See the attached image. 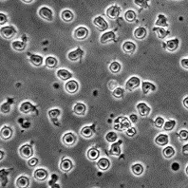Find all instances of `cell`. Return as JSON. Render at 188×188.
Here are the masks:
<instances>
[{"instance_id":"9c48e42d","label":"cell","mask_w":188,"mask_h":188,"mask_svg":"<svg viewBox=\"0 0 188 188\" xmlns=\"http://www.w3.org/2000/svg\"><path fill=\"white\" fill-rule=\"evenodd\" d=\"M78 87H79L78 83L76 81H73V80L69 81L65 86V89L69 93H75L78 90Z\"/></svg>"},{"instance_id":"8d00e7d4","label":"cell","mask_w":188,"mask_h":188,"mask_svg":"<svg viewBox=\"0 0 188 188\" xmlns=\"http://www.w3.org/2000/svg\"><path fill=\"white\" fill-rule=\"evenodd\" d=\"M124 18L128 22H133L136 19V14L133 10H127L124 15Z\"/></svg>"},{"instance_id":"1f68e13d","label":"cell","mask_w":188,"mask_h":188,"mask_svg":"<svg viewBox=\"0 0 188 188\" xmlns=\"http://www.w3.org/2000/svg\"><path fill=\"white\" fill-rule=\"evenodd\" d=\"M131 170L134 175H136V176H140V175H142L144 172V167L140 164H136L131 167Z\"/></svg>"},{"instance_id":"ba28073f","label":"cell","mask_w":188,"mask_h":188,"mask_svg":"<svg viewBox=\"0 0 188 188\" xmlns=\"http://www.w3.org/2000/svg\"><path fill=\"white\" fill-rule=\"evenodd\" d=\"M39 15L48 21H52V11L51 10V9H48L47 7H43L39 10Z\"/></svg>"},{"instance_id":"f5cc1de1","label":"cell","mask_w":188,"mask_h":188,"mask_svg":"<svg viewBox=\"0 0 188 188\" xmlns=\"http://www.w3.org/2000/svg\"><path fill=\"white\" fill-rule=\"evenodd\" d=\"M187 63H188V59L187 58H185V59H182V66L184 68V69H188V65H187Z\"/></svg>"},{"instance_id":"e575fe53","label":"cell","mask_w":188,"mask_h":188,"mask_svg":"<svg viewBox=\"0 0 188 188\" xmlns=\"http://www.w3.org/2000/svg\"><path fill=\"white\" fill-rule=\"evenodd\" d=\"M46 66L48 68H51V69L56 67L57 66V60L54 57H48L46 59Z\"/></svg>"},{"instance_id":"ee69618b","label":"cell","mask_w":188,"mask_h":188,"mask_svg":"<svg viewBox=\"0 0 188 188\" xmlns=\"http://www.w3.org/2000/svg\"><path fill=\"white\" fill-rule=\"evenodd\" d=\"M165 123V120L162 119L161 117H158L155 120V125L157 127H162V125Z\"/></svg>"},{"instance_id":"db71d44e","label":"cell","mask_w":188,"mask_h":188,"mask_svg":"<svg viewBox=\"0 0 188 188\" xmlns=\"http://www.w3.org/2000/svg\"><path fill=\"white\" fill-rule=\"evenodd\" d=\"M130 120H131V122H132V123H136V122H137V120H138V118H137V116H136V115L132 114V115H130Z\"/></svg>"},{"instance_id":"60d3db41","label":"cell","mask_w":188,"mask_h":188,"mask_svg":"<svg viewBox=\"0 0 188 188\" xmlns=\"http://www.w3.org/2000/svg\"><path fill=\"white\" fill-rule=\"evenodd\" d=\"M106 140L109 143H113L117 140V134L115 132H108L106 136Z\"/></svg>"},{"instance_id":"7bdbcfd3","label":"cell","mask_w":188,"mask_h":188,"mask_svg":"<svg viewBox=\"0 0 188 188\" xmlns=\"http://www.w3.org/2000/svg\"><path fill=\"white\" fill-rule=\"evenodd\" d=\"M48 115L52 118H56L60 115V111H59V109H52V110H49Z\"/></svg>"},{"instance_id":"11a10c76","label":"cell","mask_w":188,"mask_h":188,"mask_svg":"<svg viewBox=\"0 0 188 188\" xmlns=\"http://www.w3.org/2000/svg\"><path fill=\"white\" fill-rule=\"evenodd\" d=\"M187 147H188V144H185V145L183 146V150H182V152H183V154H184V155H186V154H187Z\"/></svg>"},{"instance_id":"52a82bcc","label":"cell","mask_w":188,"mask_h":188,"mask_svg":"<svg viewBox=\"0 0 188 188\" xmlns=\"http://www.w3.org/2000/svg\"><path fill=\"white\" fill-rule=\"evenodd\" d=\"M120 12H121V9L119 7L112 6L107 10V15L111 19H115L120 15Z\"/></svg>"},{"instance_id":"bcb514c9","label":"cell","mask_w":188,"mask_h":188,"mask_svg":"<svg viewBox=\"0 0 188 188\" xmlns=\"http://www.w3.org/2000/svg\"><path fill=\"white\" fill-rule=\"evenodd\" d=\"M10 105L7 104V103L3 104V105L1 106V110H2V112H4V113H8V112L10 111Z\"/></svg>"},{"instance_id":"3957f363","label":"cell","mask_w":188,"mask_h":188,"mask_svg":"<svg viewBox=\"0 0 188 188\" xmlns=\"http://www.w3.org/2000/svg\"><path fill=\"white\" fill-rule=\"evenodd\" d=\"M20 155L22 158L24 159H29L32 156L33 154V150H32V147L29 144H24L23 146H21L20 148Z\"/></svg>"},{"instance_id":"f35d334b","label":"cell","mask_w":188,"mask_h":188,"mask_svg":"<svg viewBox=\"0 0 188 188\" xmlns=\"http://www.w3.org/2000/svg\"><path fill=\"white\" fill-rule=\"evenodd\" d=\"M153 31L158 33V37H159V38H161V39L165 38V36L167 35V33H168L167 31L164 30L162 28H154Z\"/></svg>"},{"instance_id":"4316f807","label":"cell","mask_w":188,"mask_h":188,"mask_svg":"<svg viewBox=\"0 0 188 188\" xmlns=\"http://www.w3.org/2000/svg\"><path fill=\"white\" fill-rule=\"evenodd\" d=\"M29 183H30V181L27 177L25 176H21L17 179L16 181V185L18 187H28L29 186Z\"/></svg>"},{"instance_id":"6f0895ef","label":"cell","mask_w":188,"mask_h":188,"mask_svg":"<svg viewBox=\"0 0 188 188\" xmlns=\"http://www.w3.org/2000/svg\"><path fill=\"white\" fill-rule=\"evenodd\" d=\"M0 154H1V159H2V157L4 156V153H3V152L1 151V152H0Z\"/></svg>"},{"instance_id":"836d02e7","label":"cell","mask_w":188,"mask_h":188,"mask_svg":"<svg viewBox=\"0 0 188 188\" xmlns=\"http://www.w3.org/2000/svg\"><path fill=\"white\" fill-rule=\"evenodd\" d=\"M109 152H110V154L112 156H119L121 154V149L119 147V144H112L111 147H110Z\"/></svg>"},{"instance_id":"30bf717a","label":"cell","mask_w":188,"mask_h":188,"mask_svg":"<svg viewBox=\"0 0 188 188\" xmlns=\"http://www.w3.org/2000/svg\"><path fill=\"white\" fill-rule=\"evenodd\" d=\"M34 178L39 181V182H43L48 178V172L43 169V168H39V169H36L34 172Z\"/></svg>"},{"instance_id":"5bb4252c","label":"cell","mask_w":188,"mask_h":188,"mask_svg":"<svg viewBox=\"0 0 188 188\" xmlns=\"http://www.w3.org/2000/svg\"><path fill=\"white\" fill-rule=\"evenodd\" d=\"M73 165H72V161L69 159H66V160H63L61 161V164H60V168L62 171H64V172H69V170H71Z\"/></svg>"},{"instance_id":"603a6c76","label":"cell","mask_w":188,"mask_h":188,"mask_svg":"<svg viewBox=\"0 0 188 188\" xmlns=\"http://www.w3.org/2000/svg\"><path fill=\"white\" fill-rule=\"evenodd\" d=\"M86 106L82 103H78L74 106L73 107V111H74V113L75 114H77V115H84L86 113Z\"/></svg>"},{"instance_id":"d6a6232c","label":"cell","mask_w":188,"mask_h":188,"mask_svg":"<svg viewBox=\"0 0 188 188\" xmlns=\"http://www.w3.org/2000/svg\"><path fill=\"white\" fill-rule=\"evenodd\" d=\"M156 26H160V27H166L167 26V21H166V18L165 17V15H159L158 20L156 21Z\"/></svg>"},{"instance_id":"6da1fadb","label":"cell","mask_w":188,"mask_h":188,"mask_svg":"<svg viewBox=\"0 0 188 188\" xmlns=\"http://www.w3.org/2000/svg\"><path fill=\"white\" fill-rule=\"evenodd\" d=\"M130 127V123L128 121L127 118L125 117H119L115 120V125H114V128L116 130L122 131L124 129H127Z\"/></svg>"},{"instance_id":"d4e9b609","label":"cell","mask_w":188,"mask_h":188,"mask_svg":"<svg viewBox=\"0 0 188 188\" xmlns=\"http://www.w3.org/2000/svg\"><path fill=\"white\" fill-rule=\"evenodd\" d=\"M178 46H179L178 39H172V40L167 41V43H166V48L169 52H174L175 49L178 48Z\"/></svg>"},{"instance_id":"4fadbf2b","label":"cell","mask_w":188,"mask_h":188,"mask_svg":"<svg viewBox=\"0 0 188 188\" xmlns=\"http://www.w3.org/2000/svg\"><path fill=\"white\" fill-rule=\"evenodd\" d=\"M83 53L84 52L81 48H77V49H75V51L69 52L68 57L70 61H77L78 59H80L83 56Z\"/></svg>"},{"instance_id":"44dd1931","label":"cell","mask_w":188,"mask_h":188,"mask_svg":"<svg viewBox=\"0 0 188 188\" xmlns=\"http://www.w3.org/2000/svg\"><path fill=\"white\" fill-rule=\"evenodd\" d=\"M156 144L158 145H161V146H164V145H166L168 144V136L167 135H165V134H160L155 140Z\"/></svg>"},{"instance_id":"4dcf8cb0","label":"cell","mask_w":188,"mask_h":188,"mask_svg":"<svg viewBox=\"0 0 188 188\" xmlns=\"http://www.w3.org/2000/svg\"><path fill=\"white\" fill-rule=\"evenodd\" d=\"M62 19L64 21H66V22H70V21L73 20V14L70 10H64L62 12Z\"/></svg>"},{"instance_id":"277c9868","label":"cell","mask_w":188,"mask_h":188,"mask_svg":"<svg viewBox=\"0 0 188 188\" xmlns=\"http://www.w3.org/2000/svg\"><path fill=\"white\" fill-rule=\"evenodd\" d=\"M15 30L10 27V26H8V27H3L1 29V35L4 37L5 39H10L12 37L15 36Z\"/></svg>"},{"instance_id":"cb8c5ba5","label":"cell","mask_w":188,"mask_h":188,"mask_svg":"<svg viewBox=\"0 0 188 188\" xmlns=\"http://www.w3.org/2000/svg\"><path fill=\"white\" fill-rule=\"evenodd\" d=\"M94 130L92 127H85L81 129V135L85 138H90L93 136Z\"/></svg>"},{"instance_id":"f1b7e54d","label":"cell","mask_w":188,"mask_h":188,"mask_svg":"<svg viewBox=\"0 0 188 188\" xmlns=\"http://www.w3.org/2000/svg\"><path fill=\"white\" fill-rule=\"evenodd\" d=\"M11 47L14 49H15V51H18V52H21L23 51V49L25 48V47H26V43L25 42H22V41H14L11 44Z\"/></svg>"},{"instance_id":"e0dca14e","label":"cell","mask_w":188,"mask_h":188,"mask_svg":"<svg viewBox=\"0 0 188 188\" xmlns=\"http://www.w3.org/2000/svg\"><path fill=\"white\" fill-rule=\"evenodd\" d=\"M35 107L30 102H24L20 106V111L23 112V113H30V112L33 111Z\"/></svg>"},{"instance_id":"9f6ffc18","label":"cell","mask_w":188,"mask_h":188,"mask_svg":"<svg viewBox=\"0 0 188 188\" xmlns=\"http://www.w3.org/2000/svg\"><path fill=\"white\" fill-rule=\"evenodd\" d=\"M187 101H188V98L186 97V98H185V99L183 100V105H184V107H185L186 108L188 107V105H187Z\"/></svg>"},{"instance_id":"74e56055","label":"cell","mask_w":188,"mask_h":188,"mask_svg":"<svg viewBox=\"0 0 188 188\" xmlns=\"http://www.w3.org/2000/svg\"><path fill=\"white\" fill-rule=\"evenodd\" d=\"M109 69L112 73H118L121 69V65L118 62H112L109 66Z\"/></svg>"},{"instance_id":"c3c4849f","label":"cell","mask_w":188,"mask_h":188,"mask_svg":"<svg viewBox=\"0 0 188 188\" xmlns=\"http://www.w3.org/2000/svg\"><path fill=\"white\" fill-rule=\"evenodd\" d=\"M37 164H38V160H37L36 158L31 159V160L29 161V165H30V166H31V167H33V166L37 165Z\"/></svg>"},{"instance_id":"f6af8a7d","label":"cell","mask_w":188,"mask_h":188,"mask_svg":"<svg viewBox=\"0 0 188 188\" xmlns=\"http://www.w3.org/2000/svg\"><path fill=\"white\" fill-rule=\"evenodd\" d=\"M179 137H180L181 140H186L187 137H188V132H187V130H184V129H183V130L180 131Z\"/></svg>"},{"instance_id":"b9f144b4","label":"cell","mask_w":188,"mask_h":188,"mask_svg":"<svg viewBox=\"0 0 188 188\" xmlns=\"http://www.w3.org/2000/svg\"><path fill=\"white\" fill-rule=\"evenodd\" d=\"M113 96L115 97V98H122L123 97V89H121V87H117L116 90H114V91H113Z\"/></svg>"},{"instance_id":"484cf974","label":"cell","mask_w":188,"mask_h":188,"mask_svg":"<svg viewBox=\"0 0 188 188\" xmlns=\"http://www.w3.org/2000/svg\"><path fill=\"white\" fill-rule=\"evenodd\" d=\"M30 61H31V63L33 66L39 67V66L42 65L43 58H42V56H39V55H31V58H30Z\"/></svg>"},{"instance_id":"7c38bea8","label":"cell","mask_w":188,"mask_h":188,"mask_svg":"<svg viewBox=\"0 0 188 188\" xmlns=\"http://www.w3.org/2000/svg\"><path fill=\"white\" fill-rule=\"evenodd\" d=\"M137 109H138V112H139L140 116L142 117H145L149 114L150 112V108L148 106H146L145 104L144 103H140L139 105L137 106Z\"/></svg>"},{"instance_id":"f546056e","label":"cell","mask_w":188,"mask_h":188,"mask_svg":"<svg viewBox=\"0 0 188 188\" xmlns=\"http://www.w3.org/2000/svg\"><path fill=\"white\" fill-rule=\"evenodd\" d=\"M12 136V130L8 127H5L1 129V137H2V139L4 140H8L10 139V138Z\"/></svg>"},{"instance_id":"2e32d148","label":"cell","mask_w":188,"mask_h":188,"mask_svg":"<svg viewBox=\"0 0 188 188\" xmlns=\"http://www.w3.org/2000/svg\"><path fill=\"white\" fill-rule=\"evenodd\" d=\"M123 49L124 52L127 53H133L136 49V46L134 43L130 42V41H127V42H124L123 45Z\"/></svg>"},{"instance_id":"7a4b0ae2","label":"cell","mask_w":188,"mask_h":188,"mask_svg":"<svg viewBox=\"0 0 188 188\" xmlns=\"http://www.w3.org/2000/svg\"><path fill=\"white\" fill-rule=\"evenodd\" d=\"M93 23L95 25V27L101 31H104L108 28V25H107V21L102 16H97L96 18H94Z\"/></svg>"},{"instance_id":"ac0fdd59","label":"cell","mask_w":188,"mask_h":188,"mask_svg":"<svg viewBox=\"0 0 188 188\" xmlns=\"http://www.w3.org/2000/svg\"><path fill=\"white\" fill-rule=\"evenodd\" d=\"M71 76H72V74L67 69H62L57 71V77L61 80H68L69 78H71Z\"/></svg>"},{"instance_id":"d6986e66","label":"cell","mask_w":188,"mask_h":188,"mask_svg":"<svg viewBox=\"0 0 188 188\" xmlns=\"http://www.w3.org/2000/svg\"><path fill=\"white\" fill-rule=\"evenodd\" d=\"M110 165V161L106 159V158H102V159H100L97 162V166L99 169H101V170H107L108 169Z\"/></svg>"},{"instance_id":"5b68a950","label":"cell","mask_w":188,"mask_h":188,"mask_svg":"<svg viewBox=\"0 0 188 188\" xmlns=\"http://www.w3.org/2000/svg\"><path fill=\"white\" fill-rule=\"evenodd\" d=\"M140 86V79L138 77H131L125 84V89L127 90H133Z\"/></svg>"},{"instance_id":"7402d4cb","label":"cell","mask_w":188,"mask_h":188,"mask_svg":"<svg viewBox=\"0 0 188 188\" xmlns=\"http://www.w3.org/2000/svg\"><path fill=\"white\" fill-rule=\"evenodd\" d=\"M142 89H143V92L144 94H147L151 91H154L156 90V86L151 84V83H148V82H144L142 84Z\"/></svg>"},{"instance_id":"83f0119b","label":"cell","mask_w":188,"mask_h":188,"mask_svg":"<svg viewBox=\"0 0 188 188\" xmlns=\"http://www.w3.org/2000/svg\"><path fill=\"white\" fill-rule=\"evenodd\" d=\"M100 153H99V150L96 148H90L87 152V158H89L90 161H95L98 159Z\"/></svg>"},{"instance_id":"ffe728a7","label":"cell","mask_w":188,"mask_h":188,"mask_svg":"<svg viewBox=\"0 0 188 188\" xmlns=\"http://www.w3.org/2000/svg\"><path fill=\"white\" fill-rule=\"evenodd\" d=\"M146 30L143 27H139V28H137L135 31H134V36L136 37L137 39H144L145 38V36H146Z\"/></svg>"},{"instance_id":"8fae6325","label":"cell","mask_w":188,"mask_h":188,"mask_svg":"<svg viewBox=\"0 0 188 188\" xmlns=\"http://www.w3.org/2000/svg\"><path fill=\"white\" fill-rule=\"evenodd\" d=\"M75 141H76V138L72 133H67L63 136V143H64L67 146H71L74 144Z\"/></svg>"},{"instance_id":"d590c367","label":"cell","mask_w":188,"mask_h":188,"mask_svg":"<svg viewBox=\"0 0 188 188\" xmlns=\"http://www.w3.org/2000/svg\"><path fill=\"white\" fill-rule=\"evenodd\" d=\"M175 154V150L171 146H167L164 149V156L167 159H170L174 156Z\"/></svg>"},{"instance_id":"681fc988","label":"cell","mask_w":188,"mask_h":188,"mask_svg":"<svg viewBox=\"0 0 188 188\" xmlns=\"http://www.w3.org/2000/svg\"><path fill=\"white\" fill-rule=\"evenodd\" d=\"M7 22V17L6 15H4L3 14H0V25H3Z\"/></svg>"},{"instance_id":"8992f818","label":"cell","mask_w":188,"mask_h":188,"mask_svg":"<svg viewBox=\"0 0 188 188\" xmlns=\"http://www.w3.org/2000/svg\"><path fill=\"white\" fill-rule=\"evenodd\" d=\"M74 36H75V38L78 39V40H84L89 36V31H87L86 28H83V27L78 28V29H76V31H74Z\"/></svg>"},{"instance_id":"f907efd6","label":"cell","mask_w":188,"mask_h":188,"mask_svg":"<svg viewBox=\"0 0 188 188\" xmlns=\"http://www.w3.org/2000/svg\"><path fill=\"white\" fill-rule=\"evenodd\" d=\"M171 167H172V170H173V171H178L179 168H180V165H179L178 162H174V164H172Z\"/></svg>"},{"instance_id":"9a60e30c","label":"cell","mask_w":188,"mask_h":188,"mask_svg":"<svg viewBox=\"0 0 188 188\" xmlns=\"http://www.w3.org/2000/svg\"><path fill=\"white\" fill-rule=\"evenodd\" d=\"M115 39V33L113 31H108V32H106L104 33L102 36H101V42L103 44H106L107 42H110V41H113Z\"/></svg>"},{"instance_id":"7dc6e473","label":"cell","mask_w":188,"mask_h":188,"mask_svg":"<svg viewBox=\"0 0 188 188\" xmlns=\"http://www.w3.org/2000/svg\"><path fill=\"white\" fill-rule=\"evenodd\" d=\"M125 133H127V135L128 137H132V136H134L136 134V129L134 127H129V128L127 129V132H125Z\"/></svg>"},{"instance_id":"816d5d0a","label":"cell","mask_w":188,"mask_h":188,"mask_svg":"<svg viewBox=\"0 0 188 188\" xmlns=\"http://www.w3.org/2000/svg\"><path fill=\"white\" fill-rule=\"evenodd\" d=\"M135 3H136L137 5H139V6H143V7H144V8L148 7L146 1H135Z\"/></svg>"},{"instance_id":"ab89813d","label":"cell","mask_w":188,"mask_h":188,"mask_svg":"<svg viewBox=\"0 0 188 188\" xmlns=\"http://www.w3.org/2000/svg\"><path fill=\"white\" fill-rule=\"evenodd\" d=\"M175 124H176V122H175V121H168V122L165 123L162 127H164V129H165V130L170 131V130H172V129L174 128Z\"/></svg>"}]
</instances>
